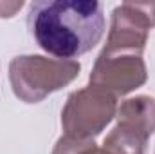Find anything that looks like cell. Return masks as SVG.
<instances>
[{
    "label": "cell",
    "instance_id": "7a4b0ae2",
    "mask_svg": "<svg viewBox=\"0 0 155 154\" xmlns=\"http://www.w3.org/2000/svg\"><path fill=\"white\" fill-rule=\"evenodd\" d=\"M76 60L47 58L40 54L16 56L9 64V82L15 96L25 103H38L79 76Z\"/></svg>",
    "mask_w": 155,
    "mask_h": 154
},
{
    "label": "cell",
    "instance_id": "8992f818",
    "mask_svg": "<svg viewBox=\"0 0 155 154\" xmlns=\"http://www.w3.org/2000/svg\"><path fill=\"white\" fill-rule=\"evenodd\" d=\"M117 125L126 127L148 140L155 131V100L152 96H135L117 107Z\"/></svg>",
    "mask_w": 155,
    "mask_h": 154
},
{
    "label": "cell",
    "instance_id": "6da1fadb",
    "mask_svg": "<svg viewBox=\"0 0 155 154\" xmlns=\"http://www.w3.org/2000/svg\"><path fill=\"white\" fill-rule=\"evenodd\" d=\"M27 26L45 53L74 60L103 38V5L96 0H36L29 5Z\"/></svg>",
    "mask_w": 155,
    "mask_h": 154
},
{
    "label": "cell",
    "instance_id": "3957f363",
    "mask_svg": "<svg viewBox=\"0 0 155 154\" xmlns=\"http://www.w3.org/2000/svg\"><path fill=\"white\" fill-rule=\"evenodd\" d=\"M117 98L97 87L88 85L69 94L61 111L63 136L78 142H90L116 118Z\"/></svg>",
    "mask_w": 155,
    "mask_h": 154
},
{
    "label": "cell",
    "instance_id": "277c9868",
    "mask_svg": "<svg viewBox=\"0 0 155 154\" xmlns=\"http://www.w3.org/2000/svg\"><path fill=\"white\" fill-rule=\"evenodd\" d=\"M148 80L143 54L135 53H99L92 73L90 85H97L114 96H124Z\"/></svg>",
    "mask_w": 155,
    "mask_h": 154
},
{
    "label": "cell",
    "instance_id": "30bf717a",
    "mask_svg": "<svg viewBox=\"0 0 155 154\" xmlns=\"http://www.w3.org/2000/svg\"><path fill=\"white\" fill-rule=\"evenodd\" d=\"M144 11H146V15L150 16V20H152V24L155 26V2H150V4H139Z\"/></svg>",
    "mask_w": 155,
    "mask_h": 154
},
{
    "label": "cell",
    "instance_id": "52a82bcc",
    "mask_svg": "<svg viewBox=\"0 0 155 154\" xmlns=\"http://www.w3.org/2000/svg\"><path fill=\"white\" fill-rule=\"evenodd\" d=\"M146 142L148 140L141 138L134 131L116 125L103 140V151L105 154H144Z\"/></svg>",
    "mask_w": 155,
    "mask_h": 154
},
{
    "label": "cell",
    "instance_id": "ba28073f",
    "mask_svg": "<svg viewBox=\"0 0 155 154\" xmlns=\"http://www.w3.org/2000/svg\"><path fill=\"white\" fill-rule=\"evenodd\" d=\"M52 154H105V151L99 149L94 143V140H90V142H78V140H72V138L61 136L56 142Z\"/></svg>",
    "mask_w": 155,
    "mask_h": 154
},
{
    "label": "cell",
    "instance_id": "9c48e42d",
    "mask_svg": "<svg viewBox=\"0 0 155 154\" xmlns=\"http://www.w3.org/2000/svg\"><path fill=\"white\" fill-rule=\"evenodd\" d=\"M22 5H24L22 0H20V2H15V4H4V2H0V16H2V18H4V16H13Z\"/></svg>",
    "mask_w": 155,
    "mask_h": 154
},
{
    "label": "cell",
    "instance_id": "5b68a950",
    "mask_svg": "<svg viewBox=\"0 0 155 154\" xmlns=\"http://www.w3.org/2000/svg\"><path fill=\"white\" fill-rule=\"evenodd\" d=\"M152 20L146 11L134 2H124L112 11V22L107 45L103 53H135L143 54L148 35L152 29Z\"/></svg>",
    "mask_w": 155,
    "mask_h": 154
}]
</instances>
